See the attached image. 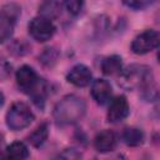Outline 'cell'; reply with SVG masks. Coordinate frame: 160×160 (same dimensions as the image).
Instances as JSON below:
<instances>
[{"label": "cell", "mask_w": 160, "mask_h": 160, "mask_svg": "<svg viewBox=\"0 0 160 160\" xmlns=\"http://www.w3.org/2000/svg\"><path fill=\"white\" fill-rule=\"evenodd\" d=\"M85 101L76 95L64 96L54 108L52 115L58 125H71L78 122L85 114Z\"/></svg>", "instance_id": "6da1fadb"}, {"label": "cell", "mask_w": 160, "mask_h": 160, "mask_svg": "<svg viewBox=\"0 0 160 160\" xmlns=\"http://www.w3.org/2000/svg\"><path fill=\"white\" fill-rule=\"evenodd\" d=\"M154 75L149 66L141 64H132L128 66L125 70L120 71L119 75V84L124 89H140L144 90L145 88L152 84Z\"/></svg>", "instance_id": "7a4b0ae2"}, {"label": "cell", "mask_w": 160, "mask_h": 160, "mask_svg": "<svg viewBox=\"0 0 160 160\" xmlns=\"http://www.w3.org/2000/svg\"><path fill=\"white\" fill-rule=\"evenodd\" d=\"M34 120V114L30 108L21 101L14 102L9 111L6 112V125L14 131L21 130L31 124Z\"/></svg>", "instance_id": "3957f363"}, {"label": "cell", "mask_w": 160, "mask_h": 160, "mask_svg": "<svg viewBox=\"0 0 160 160\" xmlns=\"http://www.w3.org/2000/svg\"><path fill=\"white\" fill-rule=\"evenodd\" d=\"M19 14L20 8L16 4H8L2 8L0 12V44L11 38Z\"/></svg>", "instance_id": "277c9868"}, {"label": "cell", "mask_w": 160, "mask_h": 160, "mask_svg": "<svg viewBox=\"0 0 160 160\" xmlns=\"http://www.w3.org/2000/svg\"><path fill=\"white\" fill-rule=\"evenodd\" d=\"M160 41L159 32L155 30H145L139 34L131 42V51L138 55H144L158 48Z\"/></svg>", "instance_id": "5b68a950"}, {"label": "cell", "mask_w": 160, "mask_h": 160, "mask_svg": "<svg viewBox=\"0 0 160 160\" xmlns=\"http://www.w3.org/2000/svg\"><path fill=\"white\" fill-rule=\"evenodd\" d=\"M55 32V25L52 24L51 20L42 18V16H38L34 18L30 24H29V34L40 42H44L46 40H49Z\"/></svg>", "instance_id": "8992f818"}, {"label": "cell", "mask_w": 160, "mask_h": 160, "mask_svg": "<svg viewBox=\"0 0 160 160\" xmlns=\"http://www.w3.org/2000/svg\"><path fill=\"white\" fill-rule=\"evenodd\" d=\"M130 112V108H129V102L126 100L125 96L120 95L116 96L108 110V121L109 122H120L122 121Z\"/></svg>", "instance_id": "52a82bcc"}, {"label": "cell", "mask_w": 160, "mask_h": 160, "mask_svg": "<svg viewBox=\"0 0 160 160\" xmlns=\"http://www.w3.org/2000/svg\"><path fill=\"white\" fill-rule=\"evenodd\" d=\"M39 80L40 79L38 78L35 70L29 65H22L16 71V82L26 92H30L36 86Z\"/></svg>", "instance_id": "ba28073f"}, {"label": "cell", "mask_w": 160, "mask_h": 160, "mask_svg": "<svg viewBox=\"0 0 160 160\" xmlns=\"http://www.w3.org/2000/svg\"><path fill=\"white\" fill-rule=\"evenodd\" d=\"M66 80L78 88H84L90 84L91 71L86 65L78 64L70 69V71L66 75Z\"/></svg>", "instance_id": "9c48e42d"}, {"label": "cell", "mask_w": 160, "mask_h": 160, "mask_svg": "<svg viewBox=\"0 0 160 160\" xmlns=\"http://www.w3.org/2000/svg\"><path fill=\"white\" fill-rule=\"evenodd\" d=\"M111 94H112L111 85L106 80L98 79L92 82V85H91V96L99 105L106 104L110 100Z\"/></svg>", "instance_id": "30bf717a"}, {"label": "cell", "mask_w": 160, "mask_h": 160, "mask_svg": "<svg viewBox=\"0 0 160 160\" xmlns=\"http://www.w3.org/2000/svg\"><path fill=\"white\" fill-rule=\"evenodd\" d=\"M94 146L99 152H109L116 146V136L111 130L100 131L94 139Z\"/></svg>", "instance_id": "8fae6325"}, {"label": "cell", "mask_w": 160, "mask_h": 160, "mask_svg": "<svg viewBox=\"0 0 160 160\" xmlns=\"http://www.w3.org/2000/svg\"><path fill=\"white\" fill-rule=\"evenodd\" d=\"M8 160H26L29 158V149L21 141H14L6 149Z\"/></svg>", "instance_id": "7c38bea8"}, {"label": "cell", "mask_w": 160, "mask_h": 160, "mask_svg": "<svg viewBox=\"0 0 160 160\" xmlns=\"http://www.w3.org/2000/svg\"><path fill=\"white\" fill-rule=\"evenodd\" d=\"M122 61L121 58L119 55H111L108 56L102 60L101 62V71L105 75H115V74H120V71L122 70Z\"/></svg>", "instance_id": "4fadbf2b"}, {"label": "cell", "mask_w": 160, "mask_h": 160, "mask_svg": "<svg viewBox=\"0 0 160 160\" xmlns=\"http://www.w3.org/2000/svg\"><path fill=\"white\" fill-rule=\"evenodd\" d=\"M62 6H64V4L59 2V1H45L39 8L40 16L46 18L49 20H51L54 18H58L61 14Z\"/></svg>", "instance_id": "5bb4252c"}, {"label": "cell", "mask_w": 160, "mask_h": 160, "mask_svg": "<svg viewBox=\"0 0 160 160\" xmlns=\"http://www.w3.org/2000/svg\"><path fill=\"white\" fill-rule=\"evenodd\" d=\"M48 136H49V125H48V122H42L28 136V141L32 146L39 148L45 142Z\"/></svg>", "instance_id": "9a60e30c"}, {"label": "cell", "mask_w": 160, "mask_h": 160, "mask_svg": "<svg viewBox=\"0 0 160 160\" xmlns=\"http://www.w3.org/2000/svg\"><path fill=\"white\" fill-rule=\"evenodd\" d=\"M122 140L129 146H138L144 140V132L138 128H126L122 132Z\"/></svg>", "instance_id": "2e32d148"}, {"label": "cell", "mask_w": 160, "mask_h": 160, "mask_svg": "<svg viewBox=\"0 0 160 160\" xmlns=\"http://www.w3.org/2000/svg\"><path fill=\"white\" fill-rule=\"evenodd\" d=\"M58 56H59V52H58L56 49H54V48H48V49H45V51L40 55V61H41L44 65H46V66H51V65H54V64L56 62Z\"/></svg>", "instance_id": "e0dca14e"}, {"label": "cell", "mask_w": 160, "mask_h": 160, "mask_svg": "<svg viewBox=\"0 0 160 160\" xmlns=\"http://www.w3.org/2000/svg\"><path fill=\"white\" fill-rule=\"evenodd\" d=\"M80 158H81V154L76 149L69 148L59 152L56 156H54L52 160H80Z\"/></svg>", "instance_id": "ac0fdd59"}, {"label": "cell", "mask_w": 160, "mask_h": 160, "mask_svg": "<svg viewBox=\"0 0 160 160\" xmlns=\"http://www.w3.org/2000/svg\"><path fill=\"white\" fill-rule=\"evenodd\" d=\"M64 6L68 9V11L72 15H78L81 12V9L84 6V2L82 1H79V0H70V1H66L64 2Z\"/></svg>", "instance_id": "d6986e66"}, {"label": "cell", "mask_w": 160, "mask_h": 160, "mask_svg": "<svg viewBox=\"0 0 160 160\" xmlns=\"http://www.w3.org/2000/svg\"><path fill=\"white\" fill-rule=\"evenodd\" d=\"M151 1H144V0H138V1H124V5L131 8V9H135V10H141L144 8H146L148 5H150Z\"/></svg>", "instance_id": "ffe728a7"}, {"label": "cell", "mask_w": 160, "mask_h": 160, "mask_svg": "<svg viewBox=\"0 0 160 160\" xmlns=\"http://www.w3.org/2000/svg\"><path fill=\"white\" fill-rule=\"evenodd\" d=\"M2 104H4V94L0 91V108L2 106Z\"/></svg>", "instance_id": "44dd1931"}, {"label": "cell", "mask_w": 160, "mask_h": 160, "mask_svg": "<svg viewBox=\"0 0 160 160\" xmlns=\"http://www.w3.org/2000/svg\"><path fill=\"white\" fill-rule=\"evenodd\" d=\"M111 160H126V159H125L122 155H118V156H115V158L111 159Z\"/></svg>", "instance_id": "7402d4cb"}, {"label": "cell", "mask_w": 160, "mask_h": 160, "mask_svg": "<svg viewBox=\"0 0 160 160\" xmlns=\"http://www.w3.org/2000/svg\"><path fill=\"white\" fill-rule=\"evenodd\" d=\"M0 160H8V159H6L5 155H1V154H0Z\"/></svg>", "instance_id": "603a6c76"}]
</instances>
